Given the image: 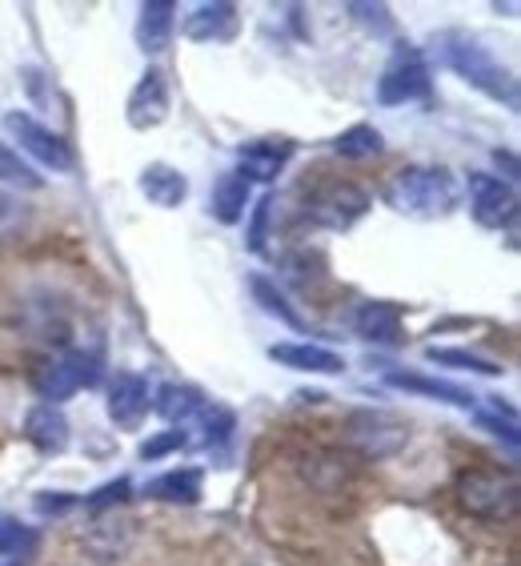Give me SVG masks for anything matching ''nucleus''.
<instances>
[{
  "instance_id": "nucleus-24",
  "label": "nucleus",
  "mask_w": 521,
  "mask_h": 566,
  "mask_svg": "<svg viewBox=\"0 0 521 566\" xmlns=\"http://www.w3.org/2000/svg\"><path fill=\"white\" fill-rule=\"evenodd\" d=\"M425 358L442 361V366H457V370L489 374V378H498V374H501V366H493L489 358H478V354H466V349H437V346H429V349H425Z\"/></svg>"
},
{
  "instance_id": "nucleus-27",
  "label": "nucleus",
  "mask_w": 521,
  "mask_h": 566,
  "mask_svg": "<svg viewBox=\"0 0 521 566\" xmlns=\"http://www.w3.org/2000/svg\"><path fill=\"white\" fill-rule=\"evenodd\" d=\"M253 290H257L260 305H265V310H269V314H281L285 322H289V326H297V314H294V310H289V305L281 302V297L273 294V290H269V285H265V282H260V277H257V282H253Z\"/></svg>"
},
{
  "instance_id": "nucleus-25",
  "label": "nucleus",
  "mask_w": 521,
  "mask_h": 566,
  "mask_svg": "<svg viewBox=\"0 0 521 566\" xmlns=\"http://www.w3.org/2000/svg\"><path fill=\"white\" fill-rule=\"evenodd\" d=\"M0 181H12V186H41V177H36L9 145H0Z\"/></svg>"
},
{
  "instance_id": "nucleus-4",
  "label": "nucleus",
  "mask_w": 521,
  "mask_h": 566,
  "mask_svg": "<svg viewBox=\"0 0 521 566\" xmlns=\"http://www.w3.org/2000/svg\"><path fill=\"white\" fill-rule=\"evenodd\" d=\"M97 378H100L97 354L61 349V354L44 358L33 370V390L41 394L49 406H56V402H65V398H73L76 390H85V386H97Z\"/></svg>"
},
{
  "instance_id": "nucleus-28",
  "label": "nucleus",
  "mask_w": 521,
  "mask_h": 566,
  "mask_svg": "<svg viewBox=\"0 0 521 566\" xmlns=\"http://www.w3.org/2000/svg\"><path fill=\"white\" fill-rule=\"evenodd\" d=\"M129 499V482L120 479V482H109L105 491H100V499L88 502V511H100V506H109V502H125Z\"/></svg>"
},
{
  "instance_id": "nucleus-13",
  "label": "nucleus",
  "mask_w": 521,
  "mask_h": 566,
  "mask_svg": "<svg viewBox=\"0 0 521 566\" xmlns=\"http://www.w3.org/2000/svg\"><path fill=\"white\" fill-rule=\"evenodd\" d=\"M269 358L289 366V370H301V374H341L345 370V358L333 354L326 346H313V342H277L269 346Z\"/></svg>"
},
{
  "instance_id": "nucleus-14",
  "label": "nucleus",
  "mask_w": 521,
  "mask_h": 566,
  "mask_svg": "<svg viewBox=\"0 0 521 566\" xmlns=\"http://www.w3.org/2000/svg\"><path fill=\"white\" fill-rule=\"evenodd\" d=\"M358 338L378 342V346H397L402 342V305L393 302H365L353 314Z\"/></svg>"
},
{
  "instance_id": "nucleus-5",
  "label": "nucleus",
  "mask_w": 521,
  "mask_h": 566,
  "mask_svg": "<svg viewBox=\"0 0 521 566\" xmlns=\"http://www.w3.org/2000/svg\"><path fill=\"white\" fill-rule=\"evenodd\" d=\"M370 209V193L353 181H329L305 201V218L321 229H349L353 221L365 218Z\"/></svg>"
},
{
  "instance_id": "nucleus-2",
  "label": "nucleus",
  "mask_w": 521,
  "mask_h": 566,
  "mask_svg": "<svg viewBox=\"0 0 521 566\" xmlns=\"http://www.w3.org/2000/svg\"><path fill=\"white\" fill-rule=\"evenodd\" d=\"M518 479L501 467H469L457 474V502L461 511L481 523H506L518 511Z\"/></svg>"
},
{
  "instance_id": "nucleus-3",
  "label": "nucleus",
  "mask_w": 521,
  "mask_h": 566,
  "mask_svg": "<svg viewBox=\"0 0 521 566\" xmlns=\"http://www.w3.org/2000/svg\"><path fill=\"white\" fill-rule=\"evenodd\" d=\"M446 61L466 76L469 85L481 88L486 97L506 101L510 109H518V81H513L510 69H501L493 61V53H489L486 44L469 41V36H454V44H446Z\"/></svg>"
},
{
  "instance_id": "nucleus-19",
  "label": "nucleus",
  "mask_w": 521,
  "mask_h": 566,
  "mask_svg": "<svg viewBox=\"0 0 521 566\" xmlns=\"http://www.w3.org/2000/svg\"><path fill=\"white\" fill-rule=\"evenodd\" d=\"M141 193L149 197V206L177 209L189 197V177L181 174V169H173V165L152 161V165H145V174H141Z\"/></svg>"
},
{
  "instance_id": "nucleus-26",
  "label": "nucleus",
  "mask_w": 521,
  "mask_h": 566,
  "mask_svg": "<svg viewBox=\"0 0 521 566\" xmlns=\"http://www.w3.org/2000/svg\"><path fill=\"white\" fill-rule=\"evenodd\" d=\"M29 546H33V534L21 531L17 523H0V551H4V555H21Z\"/></svg>"
},
{
  "instance_id": "nucleus-15",
  "label": "nucleus",
  "mask_w": 521,
  "mask_h": 566,
  "mask_svg": "<svg viewBox=\"0 0 521 566\" xmlns=\"http://www.w3.org/2000/svg\"><path fill=\"white\" fill-rule=\"evenodd\" d=\"M157 415H161L164 422H181V426H193V422L213 426L217 410L209 406L205 394L189 390V386H164L161 398H157Z\"/></svg>"
},
{
  "instance_id": "nucleus-1",
  "label": "nucleus",
  "mask_w": 521,
  "mask_h": 566,
  "mask_svg": "<svg viewBox=\"0 0 521 566\" xmlns=\"http://www.w3.org/2000/svg\"><path fill=\"white\" fill-rule=\"evenodd\" d=\"M385 201L405 218H446L449 209L457 206V181L449 177V169H437V165H405V169H397L390 177Z\"/></svg>"
},
{
  "instance_id": "nucleus-29",
  "label": "nucleus",
  "mask_w": 521,
  "mask_h": 566,
  "mask_svg": "<svg viewBox=\"0 0 521 566\" xmlns=\"http://www.w3.org/2000/svg\"><path fill=\"white\" fill-rule=\"evenodd\" d=\"M177 447H185V434H181V430H173V434L157 438V442H145L141 454H145V458H157V454H164V450H177Z\"/></svg>"
},
{
  "instance_id": "nucleus-6",
  "label": "nucleus",
  "mask_w": 521,
  "mask_h": 566,
  "mask_svg": "<svg viewBox=\"0 0 521 566\" xmlns=\"http://www.w3.org/2000/svg\"><path fill=\"white\" fill-rule=\"evenodd\" d=\"M4 129H9L12 137H17V145H21L29 157H36L41 165H49L56 174H68V169H73V149H68V142L61 133L49 129V125H41L36 117H29V113H9V117H4Z\"/></svg>"
},
{
  "instance_id": "nucleus-22",
  "label": "nucleus",
  "mask_w": 521,
  "mask_h": 566,
  "mask_svg": "<svg viewBox=\"0 0 521 566\" xmlns=\"http://www.w3.org/2000/svg\"><path fill=\"white\" fill-rule=\"evenodd\" d=\"M149 494L161 502H196L201 499V470H169L149 482Z\"/></svg>"
},
{
  "instance_id": "nucleus-30",
  "label": "nucleus",
  "mask_w": 521,
  "mask_h": 566,
  "mask_svg": "<svg viewBox=\"0 0 521 566\" xmlns=\"http://www.w3.org/2000/svg\"><path fill=\"white\" fill-rule=\"evenodd\" d=\"M0 213H4V201H0Z\"/></svg>"
},
{
  "instance_id": "nucleus-16",
  "label": "nucleus",
  "mask_w": 521,
  "mask_h": 566,
  "mask_svg": "<svg viewBox=\"0 0 521 566\" xmlns=\"http://www.w3.org/2000/svg\"><path fill=\"white\" fill-rule=\"evenodd\" d=\"M177 29V4L173 0H145L141 17H137V44L145 53H161L169 49Z\"/></svg>"
},
{
  "instance_id": "nucleus-11",
  "label": "nucleus",
  "mask_w": 521,
  "mask_h": 566,
  "mask_svg": "<svg viewBox=\"0 0 521 566\" xmlns=\"http://www.w3.org/2000/svg\"><path fill=\"white\" fill-rule=\"evenodd\" d=\"M294 157V142L285 137H260V142L241 145V177L245 181H273Z\"/></svg>"
},
{
  "instance_id": "nucleus-17",
  "label": "nucleus",
  "mask_w": 521,
  "mask_h": 566,
  "mask_svg": "<svg viewBox=\"0 0 521 566\" xmlns=\"http://www.w3.org/2000/svg\"><path fill=\"white\" fill-rule=\"evenodd\" d=\"M185 36L205 44H221L237 36V4H201V9L189 12Z\"/></svg>"
},
{
  "instance_id": "nucleus-21",
  "label": "nucleus",
  "mask_w": 521,
  "mask_h": 566,
  "mask_svg": "<svg viewBox=\"0 0 521 566\" xmlns=\"http://www.w3.org/2000/svg\"><path fill=\"white\" fill-rule=\"evenodd\" d=\"M393 386H402V390H413V394H429V398H437V402H449V406H461V410H469L474 406V394L457 390V386H449V381H437V378H425V374H390Z\"/></svg>"
},
{
  "instance_id": "nucleus-23",
  "label": "nucleus",
  "mask_w": 521,
  "mask_h": 566,
  "mask_svg": "<svg viewBox=\"0 0 521 566\" xmlns=\"http://www.w3.org/2000/svg\"><path fill=\"white\" fill-rule=\"evenodd\" d=\"M381 149H385V142H381V133L373 129V125H349V129L333 142V153H341V157H349V161L378 157Z\"/></svg>"
},
{
  "instance_id": "nucleus-18",
  "label": "nucleus",
  "mask_w": 521,
  "mask_h": 566,
  "mask_svg": "<svg viewBox=\"0 0 521 566\" xmlns=\"http://www.w3.org/2000/svg\"><path fill=\"white\" fill-rule=\"evenodd\" d=\"M24 438H29L41 454H56V450L68 447V418L49 402L33 406L29 418H24Z\"/></svg>"
},
{
  "instance_id": "nucleus-9",
  "label": "nucleus",
  "mask_w": 521,
  "mask_h": 566,
  "mask_svg": "<svg viewBox=\"0 0 521 566\" xmlns=\"http://www.w3.org/2000/svg\"><path fill=\"white\" fill-rule=\"evenodd\" d=\"M125 117H129L132 129H157L164 117H169V85H164L161 69H145L141 81L132 85L129 101H125Z\"/></svg>"
},
{
  "instance_id": "nucleus-10",
  "label": "nucleus",
  "mask_w": 521,
  "mask_h": 566,
  "mask_svg": "<svg viewBox=\"0 0 521 566\" xmlns=\"http://www.w3.org/2000/svg\"><path fill=\"white\" fill-rule=\"evenodd\" d=\"M410 430L402 422H393L390 415H353L349 418V447L361 450L365 458H385L402 447Z\"/></svg>"
},
{
  "instance_id": "nucleus-7",
  "label": "nucleus",
  "mask_w": 521,
  "mask_h": 566,
  "mask_svg": "<svg viewBox=\"0 0 521 566\" xmlns=\"http://www.w3.org/2000/svg\"><path fill=\"white\" fill-rule=\"evenodd\" d=\"M469 213L481 229H506L518 218V189L493 174H469Z\"/></svg>"
},
{
  "instance_id": "nucleus-12",
  "label": "nucleus",
  "mask_w": 521,
  "mask_h": 566,
  "mask_svg": "<svg viewBox=\"0 0 521 566\" xmlns=\"http://www.w3.org/2000/svg\"><path fill=\"white\" fill-rule=\"evenodd\" d=\"M145 415H149V381L141 374H117V381L109 386V418L132 430L141 426Z\"/></svg>"
},
{
  "instance_id": "nucleus-20",
  "label": "nucleus",
  "mask_w": 521,
  "mask_h": 566,
  "mask_svg": "<svg viewBox=\"0 0 521 566\" xmlns=\"http://www.w3.org/2000/svg\"><path fill=\"white\" fill-rule=\"evenodd\" d=\"M245 206H249V181L241 174H221L213 197H209V209L221 226H237L245 218Z\"/></svg>"
},
{
  "instance_id": "nucleus-8",
  "label": "nucleus",
  "mask_w": 521,
  "mask_h": 566,
  "mask_svg": "<svg viewBox=\"0 0 521 566\" xmlns=\"http://www.w3.org/2000/svg\"><path fill=\"white\" fill-rule=\"evenodd\" d=\"M429 93V69H425L422 53L402 44L397 53H393L390 69L385 76L378 81V101L381 105H402V101H417Z\"/></svg>"
}]
</instances>
